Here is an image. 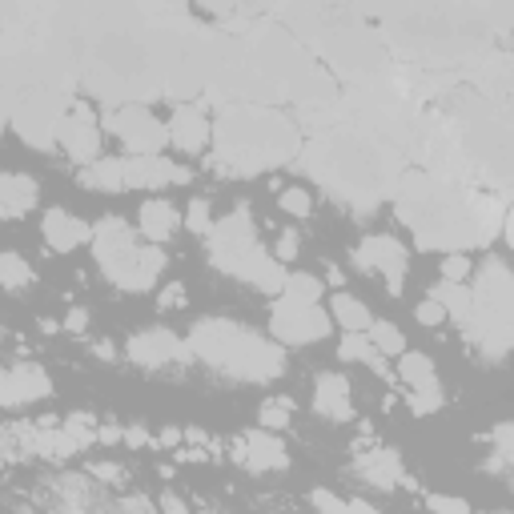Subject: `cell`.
<instances>
[{
	"label": "cell",
	"mask_w": 514,
	"mask_h": 514,
	"mask_svg": "<svg viewBox=\"0 0 514 514\" xmlns=\"http://www.w3.org/2000/svg\"><path fill=\"white\" fill-rule=\"evenodd\" d=\"M502 237H506V245L514 249V205H510L506 217H502Z\"/></svg>",
	"instance_id": "53"
},
{
	"label": "cell",
	"mask_w": 514,
	"mask_h": 514,
	"mask_svg": "<svg viewBox=\"0 0 514 514\" xmlns=\"http://www.w3.org/2000/svg\"><path fill=\"white\" fill-rule=\"evenodd\" d=\"M125 446H133V450H141V446H153V434L137 422V426H125Z\"/></svg>",
	"instance_id": "47"
},
{
	"label": "cell",
	"mask_w": 514,
	"mask_h": 514,
	"mask_svg": "<svg viewBox=\"0 0 514 514\" xmlns=\"http://www.w3.org/2000/svg\"><path fill=\"white\" fill-rule=\"evenodd\" d=\"M270 334L278 346H314V342H326L334 334V318L322 306L278 298L270 306Z\"/></svg>",
	"instance_id": "6"
},
{
	"label": "cell",
	"mask_w": 514,
	"mask_h": 514,
	"mask_svg": "<svg viewBox=\"0 0 514 514\" xmlns=\"http://www.w3.org/2000/svg\"><path fill=\"white\" fill-rule=\"evenodd\" d=\"M414 318H418V326H442L446 322V310H442V302H434V298H426V302H418L414 306Z\"/></svg>",
	"instance_id": "43"
},
{
	"label": "cell",
	"mask_w": 514,
	"mask_h": 514,
	"mask_svg": "<svg viewBox=\"0 0 514 514\" xmlns=\"http://www.w3.org/2000/svg\"><path fill=\"white\" fill-rule=\"evenodd\" d=\"M470 290H474V310L514 326V274L506 270L502 257H482Z\"/></svg>",
	"instance_id": "10"
},
{
	"label": "cell",
	"mask_w": 514,
	"mask_h": 514,
	"mask_svg": "<svg viewBox=\"0 0 514 514\" xmlns=\"http://www.w3.org/2000/svg\"><path fill=\"white\" fill-rule=\"evenodd\" d=\"M73 113V97L61 85H29L21 89H5V121L9 129H17V137L29 149H57V133L65 125V117Z\"/></svg>",
	"instance_id": "5"
},
{
	"label": "cell",
	"mask_w": 514,
	"mask_h": 514,
	"mask_svg": "<svg viewBox=\"0 0 514 514\" xmlns=\"http://www.w3.org/2000/svg\"><path fill=\"white\" fill-rule=\"evenodd\" d=\"M105 129L129 149V157H165L169 129L145 105H121L105 117Z\"/></svg>",
	"instance_id": "7"
},
{
	"label": "cell",
	"mask_w": 514,
	"mask_h": 514,
	"mask_svg": "<svg viewBox=\"0 0 514 514\" xmlns=\"http://www.w3.org/2000/svg\"><path fill=\"white\" fill-rule=\"evenodd\" d=\"M490 446H494L490 466H494V470H502V466L514 470V422H498L494 434H490Z\"/></svg>",
	"instance_id": "34"
},
{
	"label": "cell",
	"mask_w": 514,
	"mask_h": 514,
	"mask_svg": "<svg viewBox=\"0 0 514 514\" xmlns=\"http://www.w3.org/2000/svg\"><path fill=\"white\" fill-rule=\"evenodd\" d=\"M354 470L362 482H370L374 490H394V486H414L406 478V466H402V454L394 446H374V450H362L354 458Z\"/></svg>",
	"instance_id": "17"
},
{
	"label": "cell",
	"mask_w": 514,
	"mask_h": 514,
	"mask_svg": "<svg viewBox=\"0 0 514 514\" xmlns=\"http://www.w3.org/2000/svg\"><path fill=\"white\" fill-rule=\"evenodd\" d=\"M41 233H45V245H49V249H57V253H73V249H81L85 241H93V225H89V221H81L77 213L61 209V205L45 213Z\"/></svg>",
	"instance_id": "19"
},
{
	"label": "cell",
	"mask_w": 514,
	"mask_h": 514,
	"mask_svg": "<svg viewBox=\"0 0 514 514\" xmlns=\"http://www.w3.org/2000/svg\"><path fill=\"white\" fill-rule=\"evenodd\" d=\"M502 217L506 209L494 197H474V245H490L494 237H502Z\"/></svg>",
	"instance_id": "28"
},
{
	"label": "cell",
	"mask_w": 514,
	"mask_h": 514,
	"mask_svg": "<svg viewBox=\"0 0 514 514\" xmlns=\"http://www.w3.org/2000/svg\"><path fill=\"white\" fill-rule=\"evenodd\" d=\"M278 205H282L290 217H310V213H314V197H310V189H302V185L282 189V193H278Z\"/></svg>",
	"instance_id": "36"
},
{
	"label": "cell",
	"mask_w": 514,
	"mask_h": 514,
	"mask_svg": "<svg viewBox=\"0 0 514 514\" xmlns=\"http://www.w3.org/2000/svg\"><path fill=\"white\" fill-rule=\"evenodd\" d=\"M398 382H406L410 390H438V370H434V358L422 354V350H406L398 358Z\"/></svg>",
	"instance_id": "26"
},
{
	"label": "cell",
	"mask_w": 514,
	"mask_h": 514,
	"mask_svg": "<svg viewBox=\"0 0 514 514\" xmlns=\"http://www.w3.org/2000/svg\"><path fill=\"white\" fill-rule=\"evenodd\" d=\"M57 145L81 165H97L101 161V129H97V113L85 105V101H73V113L65 117L61 133H57Z\"/></svg>",
	"instance_id": "12"
},
{
	"label": "cell",
	"mask_w": 514,
	"mask_h": 514,
	"mask_svg": "<svg viewBox=\"0 0 514 514\" xmlns=\"http://www.w3.org/2000/svg\"><path fill=\"white\" fill-rule=\"evenodd\" d=\"M93 257L101 266V278L113 282L121 294H149L169 266L165 249L141 241L129 229V221L117 213H109L93 225Z\"/></svg>",
	"instance_id": "4"
},
{
	"label": "cell",
	"mask_w": 514,
	"mask_h": 514,
	"mask_svg": "<svg viewBox=\"0 0 514 514\" xmlns=\"http://www.w3.org/2000/svg\"><path fill=\"white\" fill-rule=\"evenodd\" d=\"M354 266L366 270V274H382L390 298H398V294H402V278H406V270H410V253H406V245H402L398 237H390V233H370V237H362V245L354 249Z\"/></svg>",
	"instance_id": "9"
},
{
	"label": "cell",
	"mask_w": 514,
	"mask_h": 514,
	"mask_svg": "<svg viewBox=\"0 0 514 514\" xmlns=\"http://www.w3.org/2000/svg\"><path fill=\"white\" fill-rule=\"evenodd\" d=\"M189 185V169L169 157H125V189Z\"/></svg>",
	"instance_id": "18"
},
{
	"label": "cell",
	"mask_w": 514,
	"mask_h": 514,
	"mask_svg": "<svg viewBox=\"0 0 514 514\" xmlns=\"http://www.w3.org/2000/svg\"><path fill=\"white\" fill-rule=\"evenodd\" d=\"M338 358H342V362H358V366L374 370L378 378H390V366H386V358L378 354V346L370 342V334H342Z\"/></svg>",
	"instance_id": "25"
},
{
	"label": "cell",
	"mask_w": 514,
	"mask_h": 514,
	"mask_svg": "<svg viewBox=\"0 0 514 514\" xmlns=\"http://www.w3.org/2000/svg\"><path fill=\"white\" fill-rule=\"evenodd\" d=\"M205 245H209V266H213V270H221V274H233V266H237L241 257L257 245V229H253L249 209H245V205H237L233 213H225L221 221H213V229H209Z\"/></svg>",
	"instance_id": "8"
},
{
	"label": "cell",
	"mask_w": 514,
	"mask_h": 514,
	"mask_svg": "<svg viewBox=\"0 0 514 514\" xmlns=\"http://www.w3.org/2000/svg\"><path fill=\"white\" fill-rule=\"evenodd\" d=\"M201 514H221V510H201Z\"/></svg>",
	"instance_id": "55"
},
{
	"label": "cell",
	"mask_w": 514,
	"mask_h": 514,
	"mask_svg": "<svg viewBox=\"0 0 514 514\" xmlns=\"http://www.w3.org/2000/svg\"><path fill=\"white\" fill-rule=\"evenodd\" d=\"M185 229H193L197 237H209V229H213V209H209L205 197H193V201H189V209H185Z\"/></svg>",
	"instance_id": "38"
},
{
	"label": "cell",
	"mask_w": 514,
	"mask_h": 514,
	"mask_svg": "<svg viewBox=\"0 0 514 514\" xmlns=\"http://www.w3.org/2000/svg\"><path fill=\"white\" fill-rule=\"evenodd\" d=\"M233 462H241L253 474H270V470H286L290 466V450H286V442L278 434L257 426L241 442H233Z\"/></svg>",
	"instance_id": "14"
},
{
	"label": "cell",
	"mask_w": 514,
	"mask_h": 514,
	"mask_svg": "<svg viewBox=\"0 0 514 514\" xmlns=\"http://www.w3.org/2000/svg\"><path fill=\"white\" fill-rule=\"evenodd\" d=\"M49 394H53V382H49L45 366H37V362H13L5 374H0V406L5 410L33 406Z\"/></svg>",
	"instance_id": "13"
},
{
	"label": "cell",
	"mask_w": 514,
	"mask_h": 514,
	"mask_svg": "<svg viewBox=\"0 0 514 514\" xmlns=\"http://www.w3.org/2000/svg\"><path fill=\"white\" fill-rule=\"evenodd\" d=\"M438 274H442V282H466L474 274V266H470L466 253H442L438 257Z\"/></svg>",
	"instance_id": "37"
},
{
	"label": "cell",
	"mask_w": 514,
	"mask_h": 514,
	"mask_svg": "<svg viewBox=\"0 0 514 514\" xmlns=\"http://www.w3.org/2000/svg\"><path fill=\"white\" fill-rule=\"evenodd\" d=\"M298 253H302V233H298V229H282V237H278V245H274V257H278L282 266H290Z\"/></svg>",
	"instance_id": "41"
},
{
	"label": "cell",
	"mask_w": 514,
	"mask_h": 514,
	"mask_svg": "<svg viewBox=\"0 0 514 514\" xmlns=\"http://www.w3.org/2000/svg\"><path fill=\"white\" fill-rule=\"evenodd\" d=\"M314 410L330 422H354V398H350V382L334 370L314 378Z\"/></svg>",
	"instance_id": "20"
},
{
	"label": "cell",
	"mask_w": 514,
	"mask_h": 514,
	"mask_svg": "<svg viewBox=\"0 0 514 514\" xmlns=\"http://www.w3.org/2000/svg\"><path fill=\"white\" fill-rule=\"evenodd\" d=\"M157 306H161V310H177V306H185V286H177V282H173V286H165V290H161V298H157Z\"/></svg>",
	"instance_id": "45"
},
{
	"label": "cell",
	"mask_w": 514,
	"mask_h": 514,
	"mask_svg": "<svg viewBox=\"0 0 514 514\" xmlns=\"http://www.w3.org/2000/svg\"><path fill=\"white\" fill-rule=\"evenodd\" d=\"M81 185L97 193H121L125 189V157H101L97 165L81 169Z\"/></svg>",
	"instance_id": "27"
},
{
	"label": "cell",
	"mask_w": 514,
	"mask_h": 514,
	"mask_svg": "<svg viewBox=\"0 0 514 514\" xmlns=\"http://www.w3.org/2000/svg\"><path fill=\"white\" fill-rule=\"evenodd\" d=\"M370 342L378 346L382 358H402L406 354V334L394 322H374L370 326Z\"/></svg>",
	"instance_id": "33"
},
{
	"label": "cell",
	"mask_w": 514,
	"mask_h": 514,
	"mask_svg": "<svg viewBox=\"0 0 514 514\" xmlns=\"http://www.w3.org/2000/svg\"><path fill=\"white\" fill-rule=\"evenodd\" d=\"M181 213L169 197H149L141 209H137V233L149 241V245H165L177 229H181Z\"/></svg>",
	"instance_id": "21"
},
{
	"label": "cell",
	"mask_w": 514,
	"mask_h": 514,
	"mask_svg": "<svg viewBox=\"0 0 514 514\" xmlns=\"http://www.w3.org/2000/svg\"><path fill=\"white\" fill-rule=\"evenodd\" d=\"M165 129H169V145H173L177 153H185V157L205 153L209 141H213V121H209L197 105H177L173 117L165 121Z\"/></svg>",
	"instance_id": "16"
},
{
	"label": "cell",
	"mask_w": 514,
	"mask_h": 514,
	"mask_svg": "<svg viewBox=\"0 0 514 514\" xmlns=\"http://www.w3.org/2000/svg\"><path fill=\"white\" fill-rule=\"evenodd\" d=\"M181 438H185V430H177V426H161V434L153 438V446H165V450H177V446H181Z\"/></svg>",
	"instance_id": "49"
},
{
	"label": "cell",
	"mask_w": 514,
	"mask_h": 514,
	"mask_svg": "<svg viewBox=\"0 0 514 514\" xmlns=\"http://www.w3.org/2000/svg\"><path fill=\"white\" fill-rule=\"evenodd\" d=\"M406 402H410V410H414L418 418H426V414L442 410V402H446V398H442V386H438V390H410V398H406Z\"/></svg>",
	"instance_id": "39"
},
{
	"label": "cell",
	"mask_w": 514,
	"mask_h": 514,
	"mask_svg": "<svg viewBox=\"0 0 514 514\" xmlns=\"http://www.w3.org/2000/svg\"><path fill=\"white\" fill-rule=\"evenodd\" d=\"M41 430V426H37ZM81 446H77V438L65 430V422L61 426H45L41 434H37V454L41 458H53V462H65V458H73Z\"/></svg>",
	"instance_id": "29"
},
{
	"label": "cell",
	"mask_w": 514,
	"mask_h": 514,
	"mask_svg": "<svg viewBox=\"0 0 514 514\" xmlns=\"http://www.w3.org/2000/svg\"><path fill=\"white\" fill-rule=\"evenodd\" d=\"M310 502H314L322 514H350V498H338L334 490H314Z\"/></svg>",
	"instance_id": "42"
},
{
	"label": "cell",
	"mask_w": 514,
	"mask_h": 514,
	"mask_svg": "<svg viewBox=\"0 0 514 514\" xmlns=\"http://www.w3.org/2000/svg\"><path fill=\"white\" fill-rule=\"evenodd\" d=\"M229 278H237V282H245V286H253V290H262V294H286V282H290V274H286V266L278 262V257L257 241L241 262L233 266V274Z\"/></svg>",
	"instance_id": "15"
},
{
	"label": "cell",
	"mask_w": 514,
	"mask_h": 514,
	"mask_svg": "<svg viewBox=\"0 0 514 514\" xmlns=\"http://www.w3.org/2000/svg\"><path fill=\"white\" fill-rule=\"evenodd\" d=\"M430 298L434 302H442V310H446V318L462 330L466 322H470V314H474V290L466 286V282H434L430 286Z\"/></svg>",
	"instance_id": "23"
},
{
	"label": "cell",
	"mask_w": 514,
	"mask_h": 514,
	"mask_svg": "<svg viewBox=\"0 0 514 514\" xmlns=\"http://www.w3.org/2000/svg\"><path fill=\"white\" fill-rule=\"evenodd\" d=\"M65 430L77 438V446H81V450H89L93 442H101V438H97V430H101V426H97V418H93V414H85V410L69 414V418H65Z\"/></svg>",
	"instance_id": "35"
},
{
	"label": "cell",
	"mask_w": 514,
	"mask_h": 514,
	"mask_svg": "<svg viewBox=\"0 0 514 514\" xmlns=\"http://www.w3.org/2000/svg\"><path fill=\"white\" fill-rule=\"evenodd\" d=\"M213 141H217L213 169L225 177L270 173L278 165H290V157L298 153L294 121H286L274 109H257V105L221 109L213 125Z\"/></svg>",
	"instance_id": "2"
},
{
	"label": "cell",
	"mask_w": 514,
	"mask_h": 514,
	"mask_svg": "<svg viewBox=\"0 0 514 514\" xmlns=\"http://www.w3.org/2000/svg\"><path fill=\"white\" fill-rule=\"evenodd\" d=\"M398 217L410 225L418 249L462 253L474 245V197L434 173H406L394 193Z\"/></svg>",
	"instance_id": "1"
},
{
	"label": "cell",
	"mask_w": 514,
	"mask_h": 514,
	"mask_svg": "<svg viewBox=\"0 0 514 514\" xmlns=\"http://www.w3.org/2000/svg\"><path fill=\"white\" fill-rule=\"evenodd\" d=\"M189 350L193 358H201L205 366L237 378V382H274L286 370V350L262 334H253L249 326L233 322V318H201L189 334Z\"/></svg>",
	"instance_id": "3"
},
{
	"label": "cell",
	"mask_w": 514,
	"mask_h": 514,
	"mask_svg": "<svg viewBox=\"0 0 514 514\" xmlns=\"http://www.w3.org/2000/svg\"><path fill=\"white\" fill-rule=\"evenodd\" d=\"M37 201H41L37 177H29V173H5V177H0V217H5V221L25 217Z\"/></svg>",
	"instance_id": "22"
},
{
	"label": "cell",
	"mask_w": 514,
	"mask_h": 514,
	"mask_svg": "<svg viewBox=\"0 0 514 514\" xmlns=\"http://www.w3.org/2000/svg\"><path fill=\"white\" fill-rule=\"evenodd\" d=\"M65 330H69V334H85V330H89V310H81V306L69 310V314H65Z\"/></svg>",
	"instance_id": "48"
},
{
	"label": "cell",
	"mask_w": 514,
	"mask_h": 514,
	"mask_svg": "<svg viewBox=\"0 0 514 514\" xmlns=\"http://www.w3.org/2000/svg\"><path fill=\"white\" fill-rule=\"evenodd\" d=\"M322 294H326V282H322V278H314V274H290L282 298L306 302V306H322Z\"/></svg>",
	"instance_id": "32"
},
{
	"label": "cell",
	"mask_w": 514,
	"mask_h": 514,
	"mask_svg": "<svg viewBox=\"0 0 514 514\" xmlns=\"http://www.w3.org/2000/svg\"><path fill=\"white\" fill-rule=\"evenodd\" d=\"M0 278H5V290L9 294H21L25 286H33V266L25 262L21 253L5 249V253H0Z\"/></svg>",
	"instance_id": "30"
},
{
	"label": "cell",
	"mask_w": 514,
	"mask_h": 514,
	"mask_svg": "<svg viewBox=\"0 0 514 514\" xmlns=\"http://www.w3.org/2000/svg\"><path fill=\"white\" fill-rule=\"evenodd\" d=\"M350 514H382L374 502H366V498H350Z\"/></svg>",
	"instance_id": "52"
},
{
	"label": "cell",
	"mask_w": 514,
	"mask_h": 514,
	"mask_svg": "<svg viewBox=\"0 0 514 514\" xmlns=\"http://www.w3.org/2000/svg\"><path fill=\"white\" fill-rule=\"evenodd\" d=\"M185 438H189L193 446H201V442H205V430H193V426H189V430H185Z\"/></svg>",
	"instance_id": "54"
},
{
	"label": "cell",
	"mask_w": 514,
	"mask_h": 514,
	"mask_svg": "<svg viewBox=\"0 0 514 514\" xmlns=\"http://www.w3.org/2000/svg\"><path fill=\"white\" fill-rule=\"evenodd\" d=\"M330 318H334V326H342L346 334H370V326L378 322V318L370 314V306H366L362 298L346 294V290H338V294L330 298Z\"/></svg>",
	"instance_id": "24"
},
{
	"label": "cell",
	"mask_w": 514,
	"mask_h": 514,
	"mask_svg": "<svg viewBox=\"0 0 514 514\" xmlns=\"http://www.w3.org/2000/svg\"><path fill=\"white\" fill-rule=\"evenodd\" d=\"M157 510H161V514H193V510L185 506V498H181V494H173V490H165V494H161Z\"/></svg>",
	"instance_id": "46"
},
{
	"label": "cell",
	"mask_w": 514,
	"mask_h": 514,
	"mask_svg": "<svg viewBox=\"0 0 514 514\" xmlns=\"http://www.w3.org/2000/svg\"><path fill=\"white\" fill-rule=\"evenodd\" d=\"M294 422V398H266L262 410H257V426L278 434V430H290Z\"/></svg>",
	"instance_id": "31"
},
{
	"label": "cell",
	"mask_w": 514,
	"mask_h": 514,
	"mask_svg": "<svg viewBox=\"0 0 514 514\" xmlns=\"http://www.w3.org/2000/svg\"><path fill=\"white\" fill-rule=\"evenodd\" d=\"M426 510H430V514H474L470 502L458 498V494H430V498H426Z\"/></svg>",
	"instance_id": "40"
},
{
	"label": "cell",
	"mask_w": 514,
	"mask_h": 514,
	"mask_svg": "<svg viewBox=\"0 0 514 514\" xmlns=\"http://www.w3.org/2000/svg\"><path fill=\"white\" fill-rule=\"evenodd\" d=\"M97 438H101L105 446H113V442H125V430H121L117 422H105V426L97 430Z\"/></svg>",
	"instance_id": "50"
},
{
	"label": "cell",
	"mask_w": 514,
	"mask_h": 514,
	"mask_svg": "<svg viewBox=\"0 0 514 514\" xmlns=\"http://www.w3.org/2000/svg\"><path fill=\"white\" fill-rule=\"evenodd\" d=\"M125 358L141 370H165V366H177V362H193V350L173 330L153 326V330H141L125 342Z\"/></svg>",
	"instance_id": "11"
},
{
	"label": "cell",
	"mask_w": 514,
	"mask_h": 514,
	"mask_svg": "<svg viewBox=\"0 0 514 514\" xmlns=\"http://www.w3.org/2000/svg\"><path fill=\"white\" fill-rule=\"evenodd\" d=\"M89 474H93L97 482H121V478H125V466H121V462H93Z\"/></svg>",
	"instance_id": "44"
},
{
	"label": "cell",
	"mask_w": 514,
	"mask_h": 514,
	"mask_svg": "<svg viewBox=\"0 0 514 514\" xmlns=\"http://www.w3.org/2000/svg\"><path fill=\"white\" fill-rule=\"evenodd\" d=\"M93 358H101V362H117V346H113V342H93Z\"/></svg>",
	"instance_id": "51"
}]
</instances>
